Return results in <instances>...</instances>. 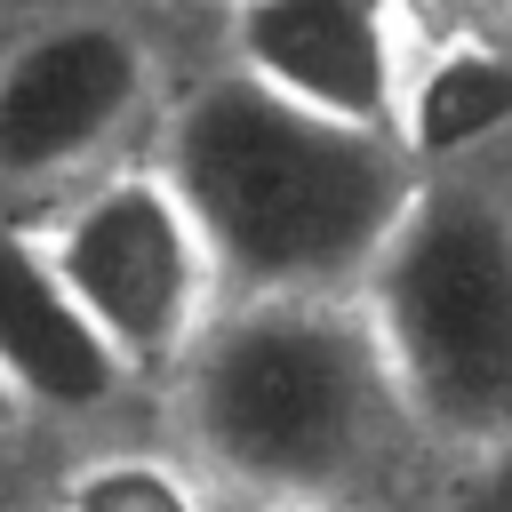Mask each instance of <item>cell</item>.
Segmentation results:
<instances>
[{
    "instance_id": "6da1fadb",
    "label": "cell",
    "mask_w": 512,
    "mask_h": 512,
    "mask_svg": "<svg viewBox=\"0 0 512 512\" xmlns=\"http://www.w3.org/2000/svg\"><path fill=\"white\" fill-rule=\"evenodd\" d=\"M168 432L224 512H416L440 480L360 288L224 296L168 368Z\"/></svg>"
},
{
    "instance_id": "7a4b0ae2",
    "label": "cell",
    "mask_w": 512,
    "mask_h": 512,
    "mask_svg": "<svg viewBox=\"0 0 512 512\" xmlns=\"http://www.w3.org/2000/svg\"><path fill=\"white\" fill-rule=\"evenodd\" d=\"M152 168L192 208L224 296L360 288L424 184L392 128L312 112L240 64L168 112Z\"/></svg>"
},
{
    "instance_id": "3957f363",
    "label": "cell",
    "mask_w": 512,
    "mask_h": 512,
    "mask_svg": "<svg viewBox=\"0 0 512 512\" xmlns=\"http://www.w3.org/2000/svg\"><path fill=\"white\" fill-rule=\"evenodd\" d=\"M360 304L440 464L512 440V192L496 176L424 168Z\"/></svg>"
},
{
    "instance_id": "277c9868",
    "label": "cell",
    "mask_w": 512,
    "mask_h": 512,
    "mask_svg": "<svg viewBox=\"0 0 512 512\" xmlns=\"http://www.w3.org/2000/svg\"><path fill=\"white\" fill-rule=\"evenodd\" d=\"M48 264L136 376H168L224 304L216 256L160 168H112L40 224Z\"/></svg>"
},
{
    "instance_id": "5b68a950",
    "label": "cell",
    "mask_w": 512,
    "mask_h": 512,
    "mask_svg": "<svg viewBox=\"0 0 512 512\" xmlns=\"http://www.w3.org/2000/svg\"><path fill=\"white\" fill-rule=\"evenodd\" d=\"M144 40L112 16H64L0 64V184L80 176L144 112Z\"/></svg>"
},
{
    "instance_id": "8992f818",
    "label": "cell",
    "mask_w": 512,
    "mask_h": 512,
    "mask_svg": "<svg viewBox=\"0 0 512 512\" xmlns=\"http://www.w3.org/2000/svg\"><path fill=\"white\" fill-rule=\"evenodd\" d=\"M232 56L312 112L400 136V0H232Z\"/></svg>"
},
{
    "instance_id": "52a82bcc",
    "label": "cell",
    "mask_w": 512,
    "mask_h": 512,
    "mask_svg": "<svg viewBox=\"0 0 512 512\" xmlns=\"http://www.w3.org/2000/svg\"><path fill=\"white\" fill-rule=\"evenodd\" d=\"M0 384L24 416L56 424L112 416L128 384H144L48 264L40 224H0Z\"/></svg>"
},
{
    "instance_id": "ba28073f",
    "label": "cell",
    "mask_w": 512,
    "mask_h": 512,
    "mask_svg": "<svg viewBox=\"0 0 512 512\" xmlns=\"http://www.w3.org/2000/svg\"><path fill=\"white\" fill-rule=\"evenodd\" d=\"M512 128V48L496 40H432L400 80V144L424 168H456Z\"/></svg>"
},
{
    "instance_id": "9c48e42d",
    "label": "cell",
    "mask_w": 512,
    "mask_h": 512,
    "mask_svg": "<svg viewBox=\"0 0 512 512\" xmlns=\"http://www.w3.org/2000/svg\"><path fill=\"white\" fill-rule=\"evenodd\" d=\"M48 512H224L176 448H96L64 464Z\"/></svg>"
},
{
    "instance_id": "30bf717a",
    "label": "cell",
    "mask_w": 512,
    "mask_h": 512,
    "mask_svg": "<svg viewBox=\"0 0 512 512\" xmlns=\"http://www.w3.org/2000/svg\"><path fill=\"white\" fill-rule=\"evenodd\" d=\"M432 512H512V440L480 456H448L432 480Z\"/></svg>"
},
{
    "instance_id": "8fae6325",
    "label": "cell",
    "mask_w": 512,
    "mask_h": 512,
    "mask_svg": "<svg viewBox=\"0 0 512 512\" xmlns=\"http://www.w3.org/2000/svg\"><path fill=\"white\" fill-rule=\"evenodd\" d=\"M0 512H24V408L0 384Z\"/></svg>"
}]
</instances>
